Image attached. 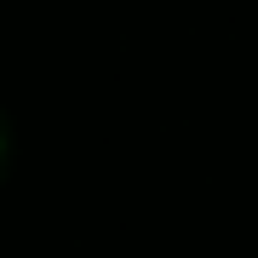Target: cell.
<instances>
[{
    "mask_svg": "<svg viewBox=\"0 0 258 258\" xmlns=\"http://www.w3.org/2000/svg\"><path fill=\"white\" fill-rule=\"evenodd\" d=\"M6 155H12V138H6V115H0V172H6Z\"/></svg>",
    "mask_w": 258,
    "mask_h": 258,
    "instance_id": "1",
    "label": "cell"
}]
</instances>
